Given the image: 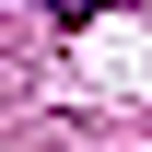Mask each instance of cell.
<instances>
[{
	"label": "cell",
	"mask_w": 152,
	"mask_h": 152,
	"mask_svg": "<svg viewBox=\"0 0 152 152\" xmlns=\"http://www.w3.org/2000/svg\"><path fill=\"white\" fill-rule=\"evenodd\" d=\"M35 12H58V23L82 35V23H105V0H35Z\"/></svg>",
	"instance_id": "6da1fadb"
}]
</instances>
